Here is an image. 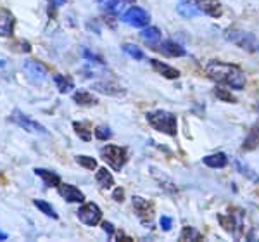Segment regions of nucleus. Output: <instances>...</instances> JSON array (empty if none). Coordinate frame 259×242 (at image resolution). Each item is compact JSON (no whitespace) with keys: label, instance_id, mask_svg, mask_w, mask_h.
<instances>
[{"label":"nucleus","instance_id":"20","mask_svg":"<svg viewBox=\"0 0 259 242\" xmlns=\"http://www.w3.org/2000/svg\"><path fill=\"white\" fill-rule=\"evenodd\" d=\"M257 147H259V125H254L249 130L247 137H245L242 149H244V151H254V149H257Z\"/></svg>","mask_w":259,"mask_h":242},{"label":"nucleus","instance_id":"34","mask_svg":"<svg viewBox=\"0 0 259 242\" xmlns=\"http://www.w3.org/2000/svg\"><path fill=\"white\" fill-rule=\"evenodd\" d=\"M159 225H161V228L164 232H169L171 228H173V218H169V216H161L159 218Z\"/></svg>","mask_w":259,"mask_h":242},{"label":"nucleus","instance_id":"4","mask_svg":"<svg viewBox=\"0 0 259 242\" xmlns=\"http://www.w3.org/2000/svg\"><path fill=\"white\" fill-rule=\"evenodd\" d=\"M11 121L16 123L18 127H21L23 130L30 132V133H38V135H47V130H45L44 125H40L38 121H35L31 116L24 114L21 109H14L12 111V116H11Z\"/></svg>","mask_w":259,"mask_h":242},{"label":"nucleus","instance_id":"14","mask_svg":"<svg viewBox=\"0 0 259 242\" xmlns=\"http://www.w3.org/2000/svg\"><path fill=\"white\" fill-rule=\"evenodd\" d=\"M14 26H16V18L11 14L9 11H0V36H12L14 35Z\"/></svg>","mask_w":259,"mask_h":242},{"label":"nucleus","instance_id":"31","mask_svg":"<svg viewBox=\"0 0 259 242\" xmlns=\"http://www.w3.org/2000/svg\"><path fill=\"white\" fill-rule=\"evenodd\" d=\"M33 204H35L38 210L44 213V215H47V216H50V218H56L57 220V213H56V210H54L52 206H50L49 203H45V201H40V199H35L33 201Z\"/></svg>","mask_w":259,"mask_h":242},{"label":"nucleus","instance_id":"6","mask_svg":"<svg viewBox=\"0 0 259 242\" xmlns=\"http://www.w3.org/2000/svg\"><path fill=\"white\" fill-rule=\"evenodd\" d=\"M132 204H133V210L137 211V216L140 218V222L144 223L145 227H152V218H154L152 203L144 197H140V195H133Z\"/></svg>","mask_w":259,"mask_h":242},{"label":"nucleus","instance_id":"28","mask_svg":"<svg viewBox=\"0 0 259 242\" xmlns=\"http://www.w3.org/2000/svg\"><path fill=\"white\" fill-rule=\"evenodd\" d=\"M73 128H74L76 135L80 137L81 140H85V142L92 140V132L89 130V127H87L85 123H78V121H74V123H73Z\"/></svg>","mask_w":259,"mask_h":242},{"label":"nucleus","instance_id":"9","mask_svg":"<svg viewBox=\"0 0 259 242\" xmlns=\"http://www.w3.org/2000/svg\"><path fill=\"white\" fill-rule=\"evenodd\" d=\"M23 69H24L26 78L33 83V85H40V83H44L47 80V69H45V66L40 64L38 61H33V59L24 61Z\"/></svg>","mask_w":259,"mask_h":242},{"label":"nucleus","instance_id":"22","mask_svg":"<svg viewBox=\"0 0 259 242\" xmlns=\"http://www.w3.org/2000/svg\"><path fill=\"white\" fill-rule=\"evenodd\" d=\"M73 101L78 104V106H95L99 101H97V97H94V95L90 94V92H87V90H78V92H74V95H73Z\"/></svg>","mask_w":259,"mask_h":242},{"label":"nucleus","instance_id":"16","mask_svg":"<svg viewBox=\"0 0 259 242\" xmlns=\"http://www.w3.org/2000/svg\"><path fill=\"white\" fill-rule=\"evenodd\" d=\"M156 49H157V51H159L161 54L168 56V57H183V56H187V51H185V49H183L180 44H175V42H171V40L162 42L159 47H156Z\"/></svg>","mask_w":259,"mask_h":242},{"label":"nucleus","instance_id":"37","mask_svg":"<svg viewBox=\"0 0 259 242\" xmlns=\"http://www.w3.org/2000/svg\"><path fill=\"white\" fill-rule=\"evenodd\" d=\"M112 199H114L116 203H123V199H124V189H121V187L114 189V192H112Z\"/></svg>","mask_w":259,"mask_h":242},{"label":"nucleus","instance_id":"17","mask_svg":"<svg viewBox=\"0 0 259 242\" xmlns=\"http://www.w3.org/2000/svg\"><path fill=\"white\" fill-rule=\"evenodd\" d=\"M92 89L95 92H100V94H106V95H114V97H119V95H124L126 90L121 89V87L114 85V83H109V82H97L92 85Z\"/></svg>","mask_w":259,"mask_h":242},{"label":"nucleus","instance_id":"7","mask_svg":"<svg viewBox=\"0 0 259 242\" xmlns=\"http://www.w3.org/2000/svg\"><path fill=\"white\" fill-rule=\"evenodd\" d=\"M78 218L81 223L95 227L102 220V210L95 203H81V208L78 210Z\"/></svg>","mask_w":259,"mask_h":242},{"label":"nucleus","instance_id":"12","mask_svg":"<svg viewBox=\"0 0 259 242\" xmlns=\"http://www.w3.org/2000/svg\"><path fill=\"white\" fill-rule=\"evenodd\" d=\"M57 192L61 194V197H64L68 203H85V194L78 189V187L71 185V183H59L57 185Z\"/></svg>","mask_w":259,"mask_h":242},{"label":"nucleus","instance_id":"5","mask_svg":"<svg viewBox=\"0 0 259 242\" xmlns=\"http://www.w3.org/2000/svg\"><path fill=\"white\" fill-rule=\"evenodd\" d=\"M225 38L228 42H232V44L239 45L240 49H244V51H247V52H252L254 47H256V38H254L252 33H247V31L230 28V30L225 31Z\"/></svg>","mask_w":259,"mask_h":242},{"label":"nucleus","instance_id":"42","mask_svg":"<svg viewBox=\"0 0 259 242\" xmlns=\"http://www.w3.org/2000/svg\"><path fill=\"white\" fill-rule=\"evenodd\" d=\"M256 109H257V112H259V102H257V106H256Z\"/></svg>","mask_w":259,"mask_h":242},{"label":"nucleus","instance_id":"1","mask_svg":"<svg viewBox=\"0 0 259 242\" xmlns=\"http://www.w3.org/2000/svg\"><path fill=\"white\" fill-rule=\"evenodd\" d=\"M206 73L212 82H216L218 85H227L230 89L235 90H244L245 87V74L240 68L233 64H227V62L220 61H211L206 66Z\"/></svg>","mask_w":259,"mask_h":242},{"label":"nucleus","instance_id":"38","mask_svg":"<svg viewBox=\"0 0 259 242\" xmlns=\"http://www.w3.org/2000/svg\"><path fill=\"white\" fill-rule=\"evenodd\" d=\"M16 45L19 47L18 49L19 52H30L31 51V47H30V44H28V42H18Z\"/></svg>","mask_w":259,"mask_h":242},{"label":"nucleus","instance_id":"36","mask_svg":"<svg viewBox=\"0 0 259 242\" xmlns=\"http://www.w3.org/2000/svg\"><path fill=\"white\" fill-rule=\"evenodd\" d=\"M102 228H104V232L107 233V235H109V239H112V237H114V225H112L111 222H102Z\"/></svg>","mask_w":259,"mask_h":242},{"label":"nucleus","instance_id":"39","mask_svg":"<svg viewBox=\"0 0 259 242\" xmlns=\"http://www.w3.org/2000/svg\"><path fill=\"white\" fill-rule=\"evenodd\" d=\"M66 0H52V7L54 9H56V7H59V6H62V4H64Z\"/></svg>","mask_w":259,"mask_h":242},{"label":"nucleus","instance_id":"29","mask_svg":"<svg viewBox=\"0 0 259 242\" xmlns=\"http://www.w3.org/2000/svg\"><path fill=\"white\" fill-rule=\"evenodd\" d=\"M123 52H126L130 57H133L135 61H142L145 57V54L140 51L137 45H133V44H124L123 45Z\"/></svg>","mask_w":259,"mask_h":242},{"label":"nucleus","instance_id":"8","mask_svg":"<svg viewBox=\"0 0 259 242\" xmlns=\"http://www.w3.org/2000/svg\"><path fill=\"white\" fill-rule=\"evenodd\" d=\"M121 21L130 24V26H133V28H145L149 24V21H150V16H149V12L144 11L142 7L133 6V7H130L126 12H124Z\"/></svg>","mask_w":259,"mask_h":242},{"label":"nucleus","instance_id":"21","mask_svg":"<svg viewBox=\"0 0 259 242\" xmlns=\"http://www.w3.org/2000/svg\"><path fill=\"white\" fill-rule=\"evenodd\" d=\"M95 182L99 183L100 189H112L114 185V178H112L111 172H107L106 168H99L95 173Z\"/></svg>","mask_w":259,"mask_h":242},{"label":"nucleus","instance_id":"15","mask_svg":"<svg viewBox=\"0 0 259 242\" xmlns=\"http://www.w3.org/2000/svg\"><path fill=\"white\" fill-rule=\"evenodd\" d=\"M150 66H152V68L156 69L157 73L161 74V76L168 78V80H177V78H180V71L177 68H173V66L162 62V61L150 59Z\"/></svg>","mask_w":259,"mask_h":242},{"label":"nucleus","instance_id":"30","mask_svg":"<svg viewBox=\"0 0 259 242\" xmlns=\"http://www.w3.org/2000/svg\"><path fill=\"white\" fill-rule=\"evenodd\" d=\"M214 95L220 99L221 102H228V104H235L237 102V99H235V95H232L227 89H221V87L218 85L214 89Z\"/></svg>","mask_w":259,"mask_h":242},{"label":"nucleus","instance_id":"33","mask_svg":"<svg viewBox=\"0 0 259 242\" xmlns=\"http://www.w3.org/2000/svg\"><path fill=\"white\" fill-rule=\"evenodd\" d=\"M112 137V132L109 127H104V125H100V127L95 128V139L99 140H109Z\"/></svg>","mask_w":259,"mask_h":242},{"label":"nucleus","instance_id":"40","mask_svg":"<svg viewBox=\"0 0 259 242\" xmlns=\"http://www.w3.org/2000/svg\"><path fill=\"white\" fill-rule=\"evenodd\" d=\"M7 239V235L4 232H0V240H6Z\"/></svg>","mask_w":259,"mask_h":242},{"label":"nucleus","instance_id":"2","mask_svg":"<svg viewBox=\"0 0 259 242\" xmlns=\"http://www.w3.org/2000/svg\"><path fill=\"white\" fill-rule=\"evenodd\" d=\"M145 119H147V123L154 130H157L161 133H166V135H169V137H175L178 133V121L173 112L162 111V109L150 111L145 114Z\"/></svg>","mask_w":259,"mask_h":242},{"label":"nucleus","instance_id":"13","mask_svg":"<svg viewBox=\"0 0 259 242\" xmlns=\"http://www.w3.org/2000/svg\"><path fill=\"white\" fill-rule=\"evenodd\" d=\"M150 175H152L154 180L159 183V187L162 190L169 192V194H177V192H178L177 183L171 180V178L164 172H161V170H157V168H150Z\"/></svg>","mask_w":259,"mask_h":242},{"label":"nucleus","instance_id":"3","mask_svg":"<svg viewBox=\"0 0 259 242\" xmlns=\"http://www.w3.org/2000/svg\"><path fill=\"white\" fill-rule=\"evenodd\" d=\"M102 159L107 163V165L111 166L114 172H121L124 166V163H126V149L124 147H119V145H106V147L102 149Z\"/></svg>","mask_w":259,"mask_h":242},{"label":"nucleus","instance_id":"24","mask_svg":"<svg viewBox=\"0 0 259 242\" xmlns=\"http://www.w3.org/2000/svg\"><path fill=\"white\" fill-rule=\"evenodd\" d=\"M233 166H235V170L242 175V177H245L247 180L254 182V183H259V175L254 172L252 168H249L247 165H244V163H240L239 159H235L233 161Z\"/></svg>","mask_w":259,"mask_h":242},{"label":"nucleus","instance_id":"27","mask_svg":"<svg viewBox=\"0 0 259 242\" xmlns=\"http://www.w3.org/2000/svg\"><path fill=\"white\" fill-rule=\"evenodd\" d=\"M202 235L194 227H183L180 232V240H200Z\"/></svg>","mask_w":259,"mask_h":242},{"label":"nucleus","instance_id":"18","mask_svg":"<svg viewBox=\"0 0 259 242\" xmlns=\"http://www.w3.org/2000/svg\"><path fill=\"white\" fill-rule=\"evenodd\" d=\"M202 163L209 168H225L228 165V157L227 154L223 152H216V154H209V156L202 157Z\"/></svg>","mask_w":259,"mask_h":242},{"label":"nucleus","instance_id":"32","mask_svg":"<svg viewBox=\"0 0 259 242\" xmlns=\"http://www.w3.org/2000/svg\"><path fill=\"white\" fill-rule=\"evenodd\" d=\"M76 163L80 166H83L85 170H97V159L90 156H76Z\"/></svg>","mask_w":259,"mask_h":242},{"label":"nucleus","instance_id":"25","mask_svg":"<svg viewBox=\"0 0 259 242\" xmlns=\"http://www.w3.org/2000/svg\"><path fill=\"white\" fill-rule=\"evenodd\" d=\"M140 36H142V40H144L145 44L156 45V44H159V40H161V30H159V28H156V26H149V28H145V30L140 33Z\"/></svg>","mask_w":259,"mask_h":242},{"label":"nucleus","instance_id":"26","mask_svg":"<svg viewBox=\"0 0 259 242\" xmlns=\"http://www.w3.org/2000/svg\"><path fill=\"white\" fill-rule=\"evenodd\" d=\"M54 83L59 89L61 94H69L71 90L74 89V83L69 76H64V74H54Z\"/></svg>","mask_w":259,"mask_h":242},{"label":"nucleus","instance_id":"41","mask_svg":"<svg viewBox=\"0 0 259 242\" xmlns=\"http://www.w3.org/2000/svg\"><path fill=\"white\" fill-rule=\"evenodd\" d=\"M99 4H104V2H107V0H97Z\"/></svg>","mask_w":259,"mask_h":242},{"label":"nucleus","instance_id":"23","mask_svg":"<svg viewBox=\"0 0 259 242\" xmlns=\"http://www.w3.org/2000/svg\"><path fill=\"white\" fill-rule=\"evenodd\" d=\"M177 11H178V14L183 16L185 19H192V18H195V16L200 14V11L194 6V4H190L189 0H183L182 4H178Z\"/></svg>","mask_w":259,"mask_h":242},{"label":"nucleus","instance_id":"19","mask_svg":"<svg viewBox=\"0 0 259 242\" xmlns=\"http://www.w3.org/2000/svg\"><path fill=\"white\" fill-rule=\"evenodd\" d=\"M35 175H38L47 187H57L61 183V177L56 172H49V170H44V168H35Z\"/></svg>","mask_w":259,"mask_h":242},{"label":"nucleus","instance_id":"10","mask_svg":"<svg viewBox=\"0 0 259 242\" xmlns=\"http://www.w3.org/2000/svg\"><path fill=\"white\" fill-rule=\"evenodd\" d=\"M200 11V14H206L209 18H221L223 14V6L220 0H189Z\"/></svg>","mask_w":259,"mask_h":242},{"label":"nucleus","instance_id":"35","mask_svg":"<svg viewBox=\"0 0 259 242\" xmlns=\"http://www.w3.org/2000/svg\"><path fill=\"white\" fill-rule=\"evenodd\" d=\"M83 57H85L87 61H90V62H97V64H104V61H102V57H99V56H95V54H92L90 51H83Z\"/></svg>","mask_w":259,"mask_h":242},{"label":"nucleus","instance_id":"11","mask_svg":"<svg viewBox=\"0 0 259 242\" xmlns=\"http://www.w3.org/2000/svg\"><path fill=\"white\" fill-rule=\"evenodd\" d=\"M216 218H218L220 225L230 233V235L235 237V239H239L240 232H242V218H240V215L239 216H235V215H218Z\"/></svg>","mask_w":259,"mask_h":242}]
</instances>
